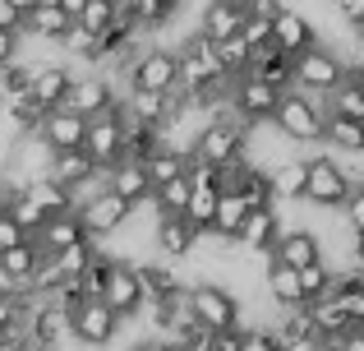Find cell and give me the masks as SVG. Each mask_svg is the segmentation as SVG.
Segmentation results:
<instances>
[{
  "mask_svg": "<svg viewBox=\"0 0 364 351\" xmlns=\"http://www.w3.org/2000/svg\"><path fill=\"white\" fill-rule=\"evenodd\" d=\"M245 139H249V130L231 116V107H226V111H217V116H208V125L198 130L189 162L213 167V172H226L231 162H240V157H245Z\"/></svg>",
  "mask_w": 364,
  "mask_h": 351,
  "instance_id": "6da1fadb",
  "label": "cell"
},
{
  "mask_svg": "<svg viewBox=\"0 0 364 351\" xmlns=\"http://www.w3.org/2000/svg\"><path fill=\"white\" fill-rule=\"evenodd\" d=\"M176 83H180V61H176L171 46H143L120 74L124 98L129 93H157V98H166V93H180Z\"/></svg>",
  "mask_w": 364,
  "mask_h": 351,
  "instance_id": "7a4b0ae2",
  "label": "cell"
},
{
  "mask_svg": "<svg viewBox=\"0 0 364 351\" xmlns=\"http://www.w3.org/2000/svg\"><path fill=\"white\" fill-rule=\"evenodd\" d=\"M185 310L194 315V324L208 337L217 333H235L240 328V300L222 287V282H189L185 287Z\"/></svg>",
  "mask_w": 364,
  "mask_h": 351,
  "instance_id": "3957f363",
  "label": "cell"
},
{
  "mask_svg": "<svg viewBox=\"0 0 364 351\" xmlns=\"http://www.w3.org/2000/svg\"><path fill=\"white\" fill-rule=\"evenodd\" d=\"M350 189H355V180L341 172V157H304V199H309L314 208H323V213H341V208L350 204Z\"/></svg>",
  "mask_w": 364,
  "mask_h": 351,
  "instance_id": "277c9868",
  "label": "cell"
},
{
  "mask_svg": "<svg viewBox=\"0 0 364 351\" xmlns=\"http://www.w3.org/2000/svg\"><path fill=\"white\" fill-rule=\"evenodd\" d=\"M267 125H272L286 144H323V107L314 98H304V93H295V88L282 93V102H277Z\"/></svg>",
  "mask_w": 364,
  "mask_h": 351,
  "instance_id": "5b68a950",
  "label": "cell"
},
{
  "mask_svg": "<svg viewBox=\"0 0 364 351\" xmlns=\"http://www.w3.org/2000/svg\"><path fill=\"white\" fill-rule=\"evenodd\" d=\"M291 70H295V83H291V88L304 93V98H314V102H318V93L328 98V93H337L341 83H346V65H341V56L328 51L323 42L309 46L304 56H295Z\"/></svg>",
  "mask_w": 364,
  "mask_h": 351,
  "instance_id": "8992f818",
  "label": "cell"
},
{
  "mask_svg": "<svg viewBox=\"0 0 364 351\" xmlns=\"http://www.w3.org/2000/svg\"><path fill=\"white\" fill-rule=\"evenodd\" d=\"M120 88L107 79V74H74V83H70V93H65V102L60 107L70 111V116H79V120H92V116H107V111H120Z\"/></svg>",
  "mask_w": 364,
  "mask_h": 351,
  "instance_id": "52a82bcc",
  "label": "cell"
},
{
  "mask_svg": "<svg viewBox=\"0 0 364 351\" xmlns=\"http://www.w3.org/2000/svg\"><path fill=\"white\" fill-rule=\"evenodd\" d=\"M267 46L295 61V56H304L309 46H318V33H314V23H309L304 9L282 5V9H277V19H272V28H267Z\"/></svg>",
  "mask_w": 364,
  "mask_h": 351,
  "instance_id": "ba28073f",
  "label": "cell"
},
{
  "mask_svg": "<svg viewBox=\"0 0 364 351\" xmlns=\"http://www.w3.org/2000/svg\"><path fill=\"white\" fill-rule=\"evenodd\" d=\"M74 217H79V226H83V236H88L92 245L102 241V236H111V231H120L124 222H129V208L120 204L116 194H111L107 185L97 189V194L88 199V204H79L74 208Z\"/></svg>",
  "mask_w": 364,
  "mask_h": 351,
  "instance_id": "9c48e42d",
  "label": "cell"
},
{
  "mask_svg": "<svg viewBox=\"0 0 364 351\" xmlns=\"http://www.w3.org/2000/svg\"><path fill=\"white\" fill-rule=\"evenodd\" d=\"M83 157L97 167L102 176L120 162V111H107V116H92L88 130H83Z\"/></svg>",
  "mask_w": 364,
  "mask_h": 351,
  "instance_id": "30bf717a",
  "label": "cell"
},
{
  "mask_svg": "<svg viewBox=\"0 0 364 351\" xmlns=\"http://www.w3.org/2000/svg\"><path fill=\"white\" fill-rule=\"evenodd\" d=\"M97 300L120 319V324H124V319H134L143 305H148V300H143V287H139V273H134V263H120V259H116V268H111V278H107V287H102Z\"/></svg>",
  "mask_w": 364,
  "mask_h": 351,
  "instance_id": "8fae6325",
  "label": "cell"
},
{
  "mask_svg": "<svg viewBox=\"0 0 364 351\" xmlns=\"http://www.w3.org/2000/svg\"><path fill=\"white\" fill-rule=\"evenodd\" d=\"M249 5H240V0H213V5H198V33L208 46H222L231 42V37H240V23H245Z\"/></svg>",
  "mask_w": 364,
  "mask_h": 351,
  "instance_id": "7c38bea8",
  "label": "cell"
},
{
  "mask_svg": "<svg viewBox=\"0 0 364 351\" xmlns=\"http://www.w3.org/2000/svg\"><path fill=\"white\" fill-rule=\"evenodd\" d=\"M120 333V319L111 315L102 300H83L79 310H70V337L83 347H107Z\"/></svg>",
  "mask_w": 364,
  "mask_h": 351,
  "instance_id": "4fadbf2b",
  "label": "cell"
},
{
  "mask_svg": "<svg viewBox=\"0 0 364 351\" xmlns=\"http://www.w3.org/2000/svg\"><path fill=\"white\" fill-rule=\"evenodd\" d=\"M267 259L282 263V268H291V273H304L309 263H323V241H318V231H309V226H295V231L277 236V245H272Z\"/></svg>",
  "mask_w": 364,
  "mask_h": 351,
  "instance_id": "5bb4252c",
  "label": "cell"
},
{
  "mask_svg": "<svg viewBox=\"0 0 364 351\" xmlns=\"http://www.w3.org/2000/svg\"><path fill=\"white\" fill-rule=\"evenodd\" d=\"M83 130H88V120H79V116H70L65 107H55V111H46L37 139L46 144L51 157H60V153H79V148H83Z\"/></svg>",
  "mask_w": 364,
  "mask_h": 351,
  "instance_id": "9a60e30c",
  "label": "cell"
},
{
  "mask_svg": "<svg viewBox=\"0 0 364 351\" xmlns=\"http://www.w3.org/2000/svg\"><path fill=\"white\" fill-rule=\"evenodd\" d=\"M70 83H74L70 65H37L33 83H28V102H33L37 111H55L65 102V93H70Z\"/></svg>",
  "mask_w": 364,
  "mask_h": 351,
  "instance_id": "2e32d148",
  "label": "cell"
},
{
  "mask_svg": "<svg viewBox=\"0 0 364 351\" xmlns=\"http://www.w3.org/2000/svg\"><path fill=\"white\" fill-rule=\"evenodd\" d=\"M277 236H282V217H277V208H249V217L240 222V231H235V245L249 254H272Z\"/></svg>",
  "mask_w": 364,
  "mask_h": 351,
  "instance_id": "e0dca14e",
  "label": "cell"
},
{
  "mask_svg": "<svg viewBox=\"0 0 364 351\" xmlns=\"http://www.w3.org/2000/svg\"><path fill=\"white\" fill-rule=\"evenodd\" d=\"M88 236H83V226H79V217H46L42 222V231L33 236V250L42 254V259H55V254H65V250H74V245H83Z\"/></svg>",
  "mask_w": 364,
  "mask_h": 351,
  "instance_id": "ac0fdd59",
  "label": "cell"
},
{
  "mask_svg": "<svg viewBox=\"0 0 364 351\" xmlns=\"http://www.w3.org/2000/svg\"><path fill=\"white\" fill-rule=\"evenodd\" d=\"M102 185H107L111 194H116L120 204L129 208V213H134L139 204H148V199H152V185H148V176H143L139 162H116L107 176H102Z\"/></svg>",
  "mask_w": 364,
  "mask_h": 351,
  "instance_id": "d6986e66",
  "label": "cell"
},
{
  "mask_svg": "<svg viewBox=\"0 0 364 351\" xmlns=\"http://www.w3.org/2000/svg\"><path fill=\"white\" fill-rule=\"evenodd\" d=\"M134 273H139L143 300H176V296H185V287H189L171 263H134Z\"/></svg>",
  "mask_w": 364,
  "mask_h": 351,
  "instance_id": "ffe728a7",
  "label": "cell"
},
{
  "mask_svg": "<svg viewBox=\"0 0 364 351\" xmlns=\"http://www.w3.org/2000/svg\"><path fill=\"white\" fill-rule=\"evenodd\" d=\"M18 199L33 204L42 217H70L74 213V194H70V189H60L55 180H46V176L42 180H28V185L18 189Z\"/></svg>",
  "mask_w": 364,
  "mask_h": 351,
  "instance_id": "44dd1931",
  "label": "cell"
},
{
  "mask_svg": "<svg viewBox=\"0 0 364 351\" xmlns=\"http://www.w3.org/2000/svg\"><path fill=\"white\" fill-rule=\"evenodd\" d=\"M46 180H55L60 189L79 194V189L97 185V180H102V172H97V167H92L83 153H60V157H51V172H46Z\"/></svg>",
  "mask_w": 364,
  "mask_h": 351,
  "instance_id": "7402d4cb",
  "label": "cell"
},
{
  "mask_svg": "<svg viewBox=\"0 0 364 351\" xmlns=\"http://www.w3.org/2000/svg\"><path fill=\"white\" fill-rule=\"evenodd\" d=\"M203 245V236L185 222V217H157V250L166 259H189Z\"/></svg>",
  "mask_w": 364,
  "mask_h": 351,
  "instance_id": "603a6c76",
  "label": "cell"
},
{
  "mask_svg": "<svg viewBox=\"0 0 364 351\" xmlns=\"http://www.w3.org/2000/svg\"><path fill=\"white\" fill-rule=\"evenodd\" d=\"M249 79L267 83V88H277V93H291V83H295L291 56L272 51V46H263V51H254V61H249Z\"/></svg>",
  "mask_w": 364,
  "mask_h": 351,
  "instance_id": "cb8c5ba5",
  "label": "cell"
},
{
  "mask_svg": "<svg viewBox=\"0 0 364 351\" xmlns=\"http://www.w3.org/2000/svg\"><path fill=\"white\" fill-rule=\"evenodd\" d=\"M65 14H60V0H28V14H23V33L28 37H46V42H60L65 37Z\"/></svg>",
  "mask_w": 364,
  "mask_h": 351,
  "instance_id": "d4e9b609",
  "label": "cell"
},
{
  "mask_svg": "<svg viewBox=\"0 0 364 351\" xmlns=\"http://www.w3.org/2000/svg\"><path fill=\"white\" fill-rule=\"evenodd\" d=\"M309 324H314V337H318L323 347H337L341 337L355 328L346 315H341V305H337L332 296H328V300H318V305H309Z\"/></svg>",
  "mask_w": 364,
  "mask_h": 351,
  "instance_id": "484cf974",
  "label": "cell"
},
{
  "mask_svg": "<svg viewBox=\"0 0 364 351\" xmlns=\"http://www.w3.org/2000/svg\"><path fill=\"white\" fill-rule=\"evenodd\" d=\"M249 217V204L235 189H222L217 194V213H213V231L208 236H217V241H235V231H240V222Z\"/></svg>",
  "mask_w": 364,
  "mask_h": 351,
  "instance_id": "4316f807",
  "label": "cell"
},
{
  "mask_svg": "<svg viewBox=\"0 0 364 351\" xmlns=\"http://www.w3.org/2000/svg\"><path fill=\"white\" fill-rule=\"evenodd\" d=\"M267 185H272V204L282 199H304V157H286L267 172Z\"/></svg>",
  "mask_w": 364,
  "mask_h": 351,
  "instance_id": "83f0119b",
  "label": "cell"
},
{
  "mask_svg": "<svg viewBox=\"0 0 364 351\" xmlns=\"http://www.w3.org/2000/svg\"><path fill=\"white\" fill-rule=\"evenodd\" d=\"M323 144H332L337 153H346V157H364V125L323 116Z\"/></svg>",
  "mask_w": 364,
  "mask_h": 351,
  "instance_id": "f1b7e54d",
  "label": "cell"
},
{
  "mask_svg": "<svg viewBox=\"0 0 364 351\" xmlns=\"http://www.w3.org/2000/svg\"><path fill=\"white\" fill-rule=\"evenodd\" d=\"M267 296L277 300V305L291 315V310H304V296H300V278H295L291 268H282V263L267 259Z\"/></svg>",
  "mask_w": 364,
  "mask_h": 351,
  "instance_id": "f546056e",
  "label": "cell"
},
{
  "mask_svg": "<svg viewBox=\"0 0 364 351\" xmlns=\"http://www.w3.org/2000/svg\"><path fill=\"white\" fill-rule=\"evenodd\" d=\"M189 194H194L189 176H176V180H166V185H157V189H152V199H148V204L157 208V217H185Z\"/></svg>",
  "mask_w": 364,
  "mask_h": 351,
  "instance_id": "4dcf8cb0",
  "label": "cell"
},
{
  "mask_svg": "<svg viewBox=\"0 0 364 351\" xmlns=\"http://www.w3.org/2000/svg\"><path fill=\"white\" fill-rule=\"evenodd\" d=\"M300 278V296H304V310L309 305H318V300H328L332 296V287H337V268H332L328 259L323 263H309L304 273H295Z\"/></svg>",
  "mask_w": 364,
  "mask_h": 351,
  "instance_id": "1f68e13d",
  "label": "cell"
},
{
  "mask_svg": "<svg viewBox=\"0 0 364 351\" xmlns=\"http://www.w3.org/2000/svg\"><path fill=\"white\" fill-rule=\"evenodd\" d=\"M323 116H337V120H355V125H364V88L355 79H346L337 93H328V111Z\"/></svg>",
  "mask_w": 364,
  "mask_h": 351,
  "instance_id": "d6a6232c",
  "label": "cell"
},
{
  "mask_svg": "<svg viewBox=\"0 0 364 351\" xmlns=\"http://www.w3.org/2000/svg\"><path fill=\"white\" fill-rule=\"evenodd\" d=\"M217 194H222V189H217V185H194V194H189V208H185V222L194 226L198 236H208V231H213Z\"/></svg>",
  "mask_w": 364,
  "mask_h": 351,
  "instance_id": "836d02e7",
  "label": "cell"
},
{
  "mask_svg": "<svg viewBox=\"0 0 364 351\" xmlns=\"http://www.w3.org/2000/svg\"><path fill=\"white\" fill-rule=\"evenodd\" d=\"M185 157H176V153H166V148H157V153L143 162V176H148V185L157 189V185H166V180H176V176H185Z\"/></svg>",
  "mask_w": 364,
  "mask_h": 351,
  "instance_id": "e575fe53",
  "label": "cell"
},
{
  "mask_svg": "<svg viewBox=\"0 0 364 351\" xmlns=\"http://www.w3.org/2000/svg\"><path fill=\"white\" fill-rule=\"evenodd\" d=\"M33 70H37V65H23V61H14V65H5V70H0V107H5V102L28 98Z\"/></svg>",
  "mask_w": 364,
  "mask_h": 351,
  "instance_id": "d590c367",
  "label": "cell"
},
{
  "mask_svg": "<svg viewBox=\"0 0 364 351\" xmlns=\"http://www.w3.org/2000/svg\"><path fill=\"white\" fill-rule=\"evenodd\" d=\"M60 46H65V56H74V61H88V65H97V37H92V33H83L79 23H70V28H65Z\"/></svg>",
  "mask_w": 364,
  "mask_h": 351,
  "instance_id": "8d00e7d4",
  "label": "cell"
},
{
  "mask_svg": "<svg viewBox=\"0 0 364 351\" xmlns=\"http://www.w3.org/2000/svg\"><path fill=\"white\" fill-rule=\"evenodd\" d=\"M79 28L92 37H102L111 28V0H83V14H79Z\"/></svg>",
  "mask_w": 364,
  "mask_h": 351,
  "instance_id": "74e56055",
  "label": "cell"
},
{
  "mask_svg": "<svg viewBox=\"0 0 364 351\" xmlns=\"http://www.w3.org/2000/svg\"><path fill=\"white\" fill-rule=\"evenodd\" d=\"M92 250L97 245L92 241H83V245H74V250H65V254H55V268H60V278L70 282V278H79L83 268H88V259H92Z\"/></svg>",
  "mask_w": 364,
  "mask_h": 351,
  "instance_id": "f35d334b",
  "label": "cell"
},
{
  "mask_svg": "<svg viewBox=\"0 0 364 351\" xmlns=\"http://www.w3.org/2000/svg\"><path fill=\"white\" fill-rule=\"evenodd\" d=\"M300 337H314V324H309V310H291L277 333V342H300Z\"/></svg>",
  "mask_w": 364,
  "mask_h": 351,
  "instance_id": "ab89813d",
  "label": "cell"
},
{
  "mask_svg": "<svg viewBox=\"0 0 364 351\" xmlns=\"http://www.w3.org/2000/svg\"><path fill=\"white\" fill-rule=\"evenodd\" d=\"M23 14H28V5L23 0H0V33H23Z\"/></svg>",
  "mask_w": 364,
  "mask_h": 351,
  "instance_id": "60d3db41",
  "label": "cell"
},
{
  "mask_svg": "<svg viewBox=\"0 0 364 351\" xmlns=\"http://www.w3.org/2000/svg\"><path fill=\"white\" fill-rule=\"evenodd\" d=\"M341 222H346L350 231H364V180H355V189H350V204L341 208Z\"/></svg>",
  "mask_w": 364,
  "mask_h": 351,
  "instance_id": "b9f144b4",
  "label": "cell"
},
{
  "mask_svg": "<svg viewBox=\"0 0 364 351\" xmlns=\"http://www.w3.org/2000/svg\"><path fill=\"white\" fill-rule=\"evenodd\" d=\"M240 351H277L272 328H240Z\"/></svg>",
  "mask_w": 364,
  "mask_h": 351,
  "instance_id": "7bdbcfd3",
  "label": "cell"
},
{
  "mask_svg": "<svg viewBox=\"0 0 364 351\" xmlns=\"http://www.w3.org/2000/svg\"><path fill=\"white\" fill-rule=\"evenodd\" d=\"M337 14L346 19V28H350V33H360V28H364V0H341V5H337Z\"/></svg>",
  "mask_w": 364,
  "mask_h": 351,
  "instance_id": "ee69618b",
  "label": "cell"
},
{
  "mask_svg": "<svg viewBox=\"0 0 364 351\" xmlns=\"http://www.w3.org/2000/svg\"><path fill=\"white\" fill-rule=\"evenodd\" d=\"M208 351H240V328H235V333H217V337H208Z\"/></svg>",
  "mask_w": 364,
  "mask_h": 351,
  "instance_id": "f6af8a7d",
  "label": "cell"
},
{
  "mask_svg": "<svg viewBox=\"0 0 364 351\" xmlns=\"http://www.w3.org/2000/svg\"><path fill=\"white\" fill-rule=\"evenodd\" d=\"M14 56H18V37L14 33H0V70L14 65Z\"/></svg>",
  "mask_w": 364,
  "mask_h": 351,
  "instance_id": "bcb514c9",
  "label": "cell"
},
{
  "mask_svg": "<svg viewBox=\"0 0 364 351\" xmlns=\"http://www.w3.org/2000/svg\"><path fill=\"white\" fill-rule=\"evenodd\" d=\"M328 351H364V328H350V333L341 337L337 347H328Z\"/></svg>",
  "mask_w": 364,
  "mask_h": 351,
  "instance_id": "7dc6e473",
  "label": "cell"
},
{
  "mask_svg": "<svg viewBox=\"0 0 364 351\" xmlns=\"http://www.w3.org/2000/svg\"><path fill=\"white\" fill-rule=\"evenodd\" d=\"M129 351H171V347L161 342V337H143V342H134Z\"/></svg>",
  "mask_w": 364,
  "mask_h": 351,
  "instance_id": "c3c4849f",
  "label": "cell"
},
{
  "mask_svg": "<svg viewBox=\"0 0 364 351\" xmlns=\"http://www.w3.org/2000/svg\"><path fill=\"white\" fill-rule=\"evenodd\" d=\"M0 351H23V337H0Z\"/></svg>",
  "mask_w": 364,
  "mask_h": 351,
  "instance_id": "681fc988",
  "label": "cell"
},
{
  "mask_svg": "<svg viewBox=\"0 0 364 351\" xmlns=\"http://www.w3.org/2000/svg\"><path fill=\"white\" fill-rule=\"evenodd\" d=\"M185 351H208V347H185Z\"/></svg>",
  "mask_w": 364,
  "mask_h": 351,
  "instance_id": "f907efd6",
  "label": "cell"
},
{
  "mask_svg": "<svg viewBox=\"0 0 364 351\" xmlns=\"http://www.w3.org/2000/svg\"><path fill=\"white\" fill-rule=\"evenodd\" d=\"M360 328H364V324H360Z\"/></svg>",
  "mask_w": 364,
  "mask_h": 351,
  "instance_id": "816d5d0a",
  "label": "cell"
}]
</instances>
